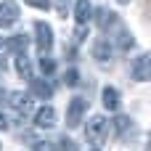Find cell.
Instances as JSON below:
<instances>
[{"label": "cell", "instance_id": "cell-1", "mask_svg": "<svg viewBox=\"0 0 151 151\" xmlns=\"http://www.w3.org/2000/svg\"><path fill=\"white\" fill-rule=\"evenodd\" d=\"M106 133H109V119L106 117H93L90 122H88V141L90 143H104V138H106Z\"/></svg>", "mask_w": 151, "mask_h": 151}, {"label": "cell", "instance_id": "cell-2", "mask_svg": "<svg viewBox=\"0 0 151 151\" xmlns=\"http://www.w3.org/2000/svg\"><path fill=\"white\" fill-rule=\"evenodd\" d=\"M35 37H37V50H50L53 48V29L45 24V21H37L35 24Z\"/></svg>", "mask_w": 151, "mask_h": 151}, {"label": "cell", "instance_id": "cell-3", "mask_svg": "<svg viewBox=\"0 0 151 151\" xmlns=\"http://www.w3.org/2000/svg\"><path fill=\"white\" fill-rule=\"evenodd\" d=\"M88 111V101L85 98H74L72 104H69V109H66V125L69 127H77L80 122H82V114Z\"/></svg>", "mask_w": 151, "mask_h": 151}, {"label": "cell", "instance_id": "cell-4", "mask_svg": "<svg viewBox=\"0 0 151 151\" xmlns=\"http://www.w3.org/2000/svg\"><path fill=\"white\" fill-rule=\"evenodd\" d=\"M11 106L19 111V117H27V114H32V96L29 93H13Z\"/></svg>", "mask_w": 151, "mask_h": 151}, {"label": "cell", "instance_id": "cell-5", "mask_svg": "<svg viewBox=\"0 0 151 151\" xmlns=\"http://www.w3.org/2000/svg\"><path fill=\"white\" fill-rule=\"evenodd\" d=\"M19 19V8L13 0H3L0 3V27H11Z\"/></svg>", "mask_w": 151, "mask_h": 151}, {"label": "cell", "instance_id": "cell-6", "mask_svg": "<svg viewBox=\"0 0 151 151\" xmlns=\"http://www.w3.org/2000/svg\"><path fill=\"white\" fill-rule=\"evenodd\" d=\"M133 74H135V80H141V82L151 77V56H149V53H143V56L135 58V64H133Z\"/></svg>", "mask_w": 151, "mask_h": 151}, {"label": "cell", "instance_id": "cell-7", "mask_svg": "<svg viewBox=\"0 0 151 151\" xmlns=\"http://www.w3.org/2000/svg\"><path fill=\"white\" fill-rule=\"evenodd\" d=\"M35 125H37L40 130H48V127H53V125H56V111H53L50 106H42V109L35 114Z\"/></svg>", "mask_w": 151, "mask_h": 151}, {"label": "cell", "instance_id": "cell-8", "mask_svg": "<svg viewBox=\"0 0 151 151\" xmlns=\"http://www.w3.org/2000/svg\"><path fill=\"white\" fill-rule=\"evenodd\" d=\"M90 16H93V3H90V0H77V5H74V19H77V24H88Z\"/></svg>", "mask_w": 151, "mask_h": 151}, {"label": "cell", "instance_id": "cell-9", "mask_svg": "<svg viewBox=\"0 0 151 151\" xmlns=\"http://www.w3.org/2000/svg\"><path fill=\"white\" fill-rule=\"evenodd\" d=\"M32 96H37V98H42V101H48V98L53 96V88H50L45 80H32Z\"/></svg>", "mask_w": 151, "mask_h": 151}, {"label": "cell", "instance_id": "cell-10", "mask_svg": "<svg viewBox=\"0 0 151 151\" xmlns=\"http://www.w3.org/2000/svg\"><path fill=\"white\" fill-rule=\"evenodd\" d=\"M93 56H96L98 61H109V58H111V45H109L106 40H98V42L93 45Z\"/></svg>", "mask_w": 151, "mask_h": 151}, {"label": "cell", "instance_id": "cell-11", "mask_svg": "<svg viewBox=\"0 0 151 151\" xmlns=\"http://www.w3.org/2000/svg\"><path fill=\"white\" fill-rule=\"evenodd\" d=\"M104 106H106L109 111H117V109H119V93H117L114 88H106V90H104Z\"/></svg>", "mask_w": 151, "mask_h": 151}, {"label": "cell", "instance_id": "cell-12", "mask_svg": "<svg viewBox=\"0 0 151 151\" xmlns=\"http://www.w3.org/2000/svg\"><path fill=\"white\" fill-rule=\"evenodd\" d=\"M5 48H8V50H16V53H21V50L27 48V37H24V35L8 37V40H5Z\"/></svg>", "mask_w": 151, "mask_h": 151}, {"label": "cell", "instance_id": "cell-13", "mask_svg": "<svg viewBox=\"0 0 151 151\" xmlns=\"http://www.w3.org/2000/svg\"><path fill=\"white\" fill-rule=\"evenodd\" d=\"M16 69H19L21 77H29V74H32V64H29V58H27L24 53H19V58H16Z\"/></svg>", "mask_w": 151, "mask_h": 151}, {"label": "cell", "instance_id": "cell-14", "mask_svg": "<svg viewBox=\"0 0 151 151\" xmlns=\"http://www.w3.org/2000/svg\"><path fill=\"white\" fill-rule=\"evenodd\" d=\"M111 21H117V16H114V13H109L106 8H101V11H98V24H101V29H106Z\"/></svg>", "mask_w": 151, "mask_h": 151}, {"label": "cell", "instance_id": "cell-15", "mask_svg": "<svg viewBox=\"0 0 151 151\" xmlns=\"http://www.w3.org/2000/svg\"><path fill=\"white\" fill-rule=\"evenodd\" d=\"M40 69H42L45 74H53V69H56V61H53V58H45V56H42V61H40Z\"/></svg>", "mask_w": 151, "mask_h": 151}, {"label": "cell", "instance_id": "cell-16", "mask_svg": "<svg viewBox=\"0 0 151 151\" xmlns=\"http://www.w3.org/2000/svg\"><path fill=\"white\" fill-rule=\"evenodd\" d=\"M56 13L58 16H66L69 13V0H56Z\"/></svg>", "mask_w": 151, "mask_h": 151}, {"label": "cell", "instance_id": "cell-17", "mask_svg": "<svg viewBox=\"0 0 151 151\" xmlns=\"http://www.w3.org/2000/svg\"><path fill=\"white\" fill-rule=\"evenodd\" d=\"M27 5H32V8H40V11H45V8H50V0H24Z\"/></svg>", "mask_w": 151, "mask_h": 151}, {"label": "cell", "instance_id": "cell-18", "mask_svg": "<svg viewBox=\"0 0 151 151\" xmlns=\"http://www.w3.org/2000/svg\"><path fill=\"white\" fill-rule=\"evenodd\" d=\"M127 127H130V119H127V117H117V130H119V133H125Z\"/></svg>", "mask_w": 151, "mask_h": 151}, {"label": "cell", "instance_id": "cell-19", "mask_svg": "<svg viewBox=\"0 0 151 151\" xmlns=\"http://www.w3.org/2000/svg\"><path fill=\"white\" fill-rule=\"evenodd\" d=\"M133 42H135V40H133L130 35H122V40H119V45H122V48H133Z\"/></svg>", "mask_w": 151, "mask_h": 151}, {"label": "cell", "instance_id": "cell-20", "mask_svg": "<svg viewBox=\"0 0 151 151\" xmlns=\"http://www.w3.org/2000/svg\"><path fill=\"white\" fill-rule=\"evenodd\" d=\"M61 151H77V146H74L72 141H66V138H64V141H61Z\"/></svg>", "mask_w": 151, "mask_h": 151}, {"label": "cell", "instance_id": "cell-21", "mask_svg": "<svg viewBox=\"0 0 151 151\" xmlns=\"http://www.w3.org/2000/svg\"><path fill=\"white\" fill-rule=\"evenodd\" d=\"M35 151H53V146L45 143V141H40V143H35Z\"/></svg>", "mask_w": 151, "mask_h": 151}, {"label": "cell", "instance_id": "cell-22", "mask_svg": "<svg viewBox=\"0 0 151 151\" xmlns=\"http://www.w3.org/2000/svg\"><path fill=\"white\" fill-rule=\"evenodd\" d=\"M66 82H69V85H74V82H77V72H74V69H69V74H66Z\"/></svg>", "mask_w": 151, "mask_h": 151}, {"label": "cell", "instance_id": "cell-23", "mask_svg": "<svg viewBox=\"0 0 151 151\" xmlns=\"http://www.w3.org/2000/svg\"><path fill=\"white\" fill-rule=\"evenodd\" d=\"M5 127H8V119H5V117L0 114V130H5Z\"/></svg>", "mask_w": 151, "mask_h": 151}, {"label": "cell", "instance_id": "cell-24", "mask_svg": "<svg viewBox=\"0 0 151 151\" xmlns=\"http://www.w3.org/2000/svg\"><path fill=\"white\" fill-rule=\"evenodd\" d=\"M119 3H122V5H127V3H130V0H119Z\"/></svg>", "mask_w": 151, "mask_h": 151}]
</instances>
